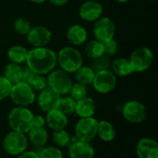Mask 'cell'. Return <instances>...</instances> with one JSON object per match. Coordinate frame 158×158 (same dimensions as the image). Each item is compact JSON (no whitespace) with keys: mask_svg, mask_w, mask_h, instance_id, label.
Returning a JSON list of instances; mask_svg holds the SVG:
<instances>
[{"mask_svg":"<svg viewBox=\"0 0 158 158\" xmlns=\"http://www.w3.org/2000/svg\"><path fill=\"white\" fill-rule=\"evenodd\" d=\"M26 64L36 74L45 75L55 69L57 64L56 54L46 46L34 47L28 52Z\"/></svg>","mask_w":158,"mask_h":158,"instance_id":"1","label":"cell"},{"mask_svg":"<svg viewBox=\"0 0 158 158\" xmlns=\"http://www.w3.org/2000/svg\"><path fill=\"white\" fill-rule=\"evenodd\" d=\"M33 113L26 106L13 107L7 115V123L11 131L27 134L32 128Z\"/></svg>","mask_w":158,"mask_h":158,"instance_id":"2","label":"cell"},{"mask_svg":"<svg viewBox=\"0 0 158 158\" xmlns=\"http://www.w3.org/2000/svg\"><path fill=\"white\" fill-rule=\"evenodd\" d=\"M56 60L61 69L68 73H74L83 64L81 54L72 46H66L60 49L56 55Z\"/></svg>","mask_w":158,"mask_h":158,"instance_id":"3","label":"cell"},{"mask_svg":"<svg viewBox=\"0 0 158 158\" xmlns=\"http://www.w3.org/2000/svg\"><path fill=\"white\" fill-rule=\"evenodd\" d=\"M9 97L17 106H30L36 100L35 91L23 81L12 84Z\"/></svg>","mask_w":158,"mask_h":158,"instance_id":"4","label":"cell"},{"mask_svg":"<svg viewBox=\"0 0 158 158\" xmlns=\"http://www.w3.org/2000/svg\"><path fill=\"white\" fill-rule=\"evenodd\" d=\"M28 138L26 134L10 131L3 139V149L4 151L12 156H17L19 154L26 151L28 147Z\"/></svg>","mask_w":158,"mask_h":158,"instance_id":"5","label":"cell"},{"mask_svg":"<svg viewBox=\"0 0 158 158\" xmlns=\"http://www.w3.org/2000/svg\"><path fill=\"white\" fill-rule=\"evenodd\" d=\"M47 86L60 96L67 95L72 85L69 73L62 69H53L47 76Z\"/></svg>","mask_w":158,"mask_h":158,"instance_id":"6","label":"cell"},{"mask_svg":"<svg viewBox=\"0 0 158 158\" xmlns=\"http://www.w3.org/2000/svg\"><path fill=\"white\" fill-rule=\"evenodd\" d=\"M98 120L94 117L81 118L75 126V137L77 140L91 143L97 137Z\"/></svg>","mask_w":158,"mask_h":158,"instance_id":"7","label":"cell"},{"mask_svg":"<svg viewBox=\"0 0 158 158\" xmlns=\"http://www.w3.org/2000/svg\"><path fill=\"white\" fill-rule=\"evenodd\" d=\"M129 61L134 72H143L152 66L154 55L148 47H140L131 53Z\"/></svg>","mask_w":158,"mask_h":158,"instance_id":"8","label":"cell"},{"mask_svg":"<svg viewBox=\"0 0 158 158\" xmlns=\"http://www.w3.org/2000/svg\"><path fill=\"white\" fill-rule=\"evenodd\" d=\"M121 111L124 118L131 124H140L146 118V107L143 103L136 100L125 103Z\"/></svg>","mask_w":158,"mask_h":158,"instance_id":"9","label":"cell"},{"mask_svg":"<svg viewBox=\"0 0 158 158\" xmlns=\"http://www.w3.org/2000/svg\"><path fill=\"white\" fill-rule=\"evenodd\" d=\"M93 86L99 94H109L112 92L117 85V76L110 70H102L95 73Z\"/></svg>","mask_w":158,"mask_h":158,"instance_id":"10","label":"cell"},{"mask_svg":"<svg viewBox=\"0 0 158 158\" xmlns=\"http://www.w3.org/2000/svg\"><path fill=\"white\" fill-rule=\"evenodd\" d=\"M116 26L113 20L108 17L98 19L94 26V35L95 40L105 43L114 38Z\"/></svg>","mask_w":158,"mask_h":158,"instance_id":"11","label":"cell"},{"mask_svg":"<svg viewBox=\"0 0 158 158\" xmlns=\"http://www.w3.org/2000/svg\"><path fill=\"white\" fill-rule=\"evenodd\" d=\"M26 36L28 43L31 44L33 47L45 46L52 39V33L50 30L41 25L31 27Z\"/></svg>","mask_w":158,"mask_h":158,"instance_id":"12","label":"cell"},{"mask_svg":"<svg viewBox=\"0 0 158 158\" xmlns=\"http://www.w3.org/2000/svg\"><path fill=\"white\" fill-rule=\"evenodd\" d=\"M103 11V6L99 2L94 0H87L80 6L79 15L81 19L88 22H93L101 18Z\"/></svg>","mask_w":158,"mask_h":158,"instance_id":"13","label":"cell"},{"mask_svg":"<svg viewBox=\"0 0 158 158\" xmlns=\"http://www.w3.org/2000/svg\"><path fill=\"white\" fill-rule=\"evenodd\" d=\"M68 149L69 158H94L95 154L94 148L91 143L77 140L75 136Z\"/></svg>","mask_w":158,"mask_h":158,"instance_id":"14","label":"cell"},{"mask_svg":"<svg viewBox=\"0 0 158 158\" xmlns=\"http://www.w3.org/2000/svg\"><path fill=\"white\" fill-rule=\"evenodd\" d=\"M60 97L61 96L58 94H56L47 86L46 88H44L39 93V95L37 97L38 106L42 111L47 113L49 111L57 108V105L60 100Z\"/></svg>","mask_w":158,"mask_h":158,"instance_id":"15","label":"cell"},{"mask_svg":"<svg viewBox=\"0 0 158 158\" xmlns=\"http://www.w3.org/2000/svg\"><path fill=\"white\" fill-rule=\"evenodd\" d=\"M136 156L138 158H158L157 142L148 137L142 138L136 145Z\"/></svg>","mask_w":158,"mask_h":158,"instance_id":"16","label":"cell"},{"mask_svg":"<svg viewBox=\"0 0 158 158\" xmlns=\"http://www.w3.org/2000/svg\"><path fill=\"white\" fill-rule=\"evenodd\" d=\"M68 122V116L59 111L58 109H54L46 113L45 125L53 131L66 129Z\"/></svg>","mask_w":158,"mask_h":158,"instance_id":"17","label":"cell"},{"mask_svg":"<svg viewBox=\"0 0 158 158\" xmlns=\"http://www.w3.org/2000/svg\"><path fill=\"white\" fill-rule=\"evenodd\" d=\"M96 112V104L91 97H84L76 103L75 114L80 118H91Z\"/></svg>","mask_w":158,"mask_h":158,"instance_id":"18","label":"cell"},{"mask_svg":"<svg viewBox=\"0 0 158 158\" xmlns=\"http://www.w3.org/2000/svg\"><path fill=\"white\" fill-rule=\"evenodd\" d=\"M28 141L36 147H44L49 140V133L45 127H32L27 132Z\"/></svg>","mask_w":158,"mask_h":158,"instance_id":"19","label":"cell"},{"mask_svg":"<svg viewBox=\"0 0 158 158\" xmlns=\"http://www.w3.org/2000/svg\"><path fill=\"white\" fill-rule=\"evenodd\" d=\"M87 37L88 33L86 29L80 24H74L67 31V38L73 45L83 44L87 40Z\"/></svg>","mask_w":158,"mask_h":158,"instance_id":"20","label":"cell"},{"mask_svg":"<svg viewBox=\"0 0 158 158\" xmlns=\"http://www.w3.org/2000/svg\"><path fill=\"white\" fill-rule=\"evenodd\" d=\"M110 68L112 69L111 71L116 76H119V77H126L134 72L129 59L125 57H118L115 59L111 63Z\"/></svg>","mask_w":158,"mask_h":158,"instance_id":"21","label":"cell"},{"mask_svg":"<svg viewBox=\"0 0 158 158\" xmlns=\"http://www.w3.org/2000/svg\"><path fill=\"white\" fill-rule=\"evenodd\" d=\"M97 136L106 143H110L116 138V131L111 122L108 120H100L98 121Z\"/></svg>","mask_w":158,"mask_h":158,"instance_id":"22","label":"cell"},{"mask_svg":"<svg viewBox=\"0 0 158 158\" xmlns=\"http://www.w3.org/2000/svg\"><path fill=\"white\" fill-rule=\"evenodd\" d=\"M29 50L21 45H13L7 50V57L12 63L16 64H22L26 63L28 57Z\"/></svg>","mask_w":158,"mask_h":158,"instance_id":"23","label":"cell"},{"mask_svg":"<svg viewBox=\"0 0 158 158\" xmlns=\"http://www.w3.org/2000/svg\"><path fill=\"white\" fill-rule=\"evenodd\" d=\"M21 74L22 68L20 65L12 62L7 64L3 70V76L12 84L21 81Z\"/></svg>","mask_w":158,"mask_h":158,"instance_id":"24","label":"cell"},{"mask_svg":"<svg viewBox=\"0 0 158 158\" xmlns=\"http://www.w3.org/2000/svg\"><path fill=\"white\" fill-rule=\"evenodd\" d=\"M77 82L83 85L92 84L95 76V72L90 66H81L78 70L74 72Z\"/></svg>","mask_w":158,"mask_h":158,"instance_id":"25","label":"cell"},{"mask_svg":"<svg viewBox=\"0 0 158 158\" xmlns=\"http://www.w3.org/2000/svg\"><path fill=\"white\" fill-rule=\"evenodd\" d=\"M72 140H73V137L65 129L54 131L53 133V142L55 143L56 146L58 147L59 149L68 148L69 144L71 143Z\"/></svg>","mask_w":158,"mask_h":158,"instance_id":"26","label":"cell"},{"mask_svg":"<svg viewBox=\"0 0 158 158\" xmlns=\"http://www.w3.org/2000/svg\"><path fill=\"white\" fill-rule=\"evenodd\" d=\"M85 54L91 59L96 58V57H99V56L105 55L103 43H101L97 40L89 42L85 46Z\"/></svg>","mask_w":158,"mask_h":158,"instance_id":"27","label":"cell"},{"mask_svg":"<svg viewBox=\"0 0 158 158\" xmlns=\"http://www.w3.org/2000/svg\"><path fill=\"white\" fill-rule=\"evenodd\" d=\"M76 103H77V101H75L70 96H64V97L61 96L56 109H58L59 111H61L62 113H64L67 116L71 115V114L75 113Z\"/></svg>","mask_w":158,"mask_h":158,"instance_id":"28","label":"cell"},{"mask_svg":"<svg viewBox=\"0 0 158 158\" xmlns=\"http://www.w3.org/2000/svg\"><path fill=\"white\" fill-rule=\"evenodd\" d=\"M110 56H106V55H103L99 57L96 58H93L91 60V64L90 67L94 69V71L96 73L98 71H102V70H106L109 69L111 67V62H110Z\"/></svg>","mask_w":158,"mask_h":158,"instance_id":"29","label":"cell"},{"mask_svg":"<svg viewBox=\"0 0 158 158\" xmlns=\"http://www.w3.org/2000/svg\"><path fill=\"white\" fill-rule=\"evenodd\" d=\"M69 94H70L69 96L72 97L75 101H79V100H81V99L87 96L86 85H83V84L79 83V82L72 83Z\"/></svg>","mask_w":158,"mask_h":158,"instance_id":"30","label":"cell"},{"mask_svg":"<svg viewBox=\"0 0 158 158\" xmlns=\"http://www.w3.org/2000/svg\"><path fill=\"white\" fill-rule=\"evenodd\" d=\"M37 154L39 158H64L61 149L56 146L44 147Z\"/></svg>","mask_w":158,"mask_h":158,"instance_id":"31","label":"cell"},{"mask_svg":"<svg viewBox=\"0 0 158 158\" xmlns=\"http://www.w3.org/2000/svg\"><path fill=\"white\" fill-rule=\"evenodd\" d=\"M13 28L15 31L20 35H27L30 30L31 29V25L29 22V20L23 19V18H19L17 19L14 23H13Z\"/></svg>","mask_w":158,"mask_h":158,"instance_id":"32","label":"cell"},{"mask_svg":"<svg viewBox=\"0 0 158 158\" xmlns=\"http://www.w3.org/2000/svg\"><path fill=\"white\" fill-rule=\"evenodd\" d=\"M30 86L34 91L41 92L42 90H44V88L47 87V79L44 77V75L36 74L34 79L32 80V81L31 82Z\"/></svg>","mask_w":158,"mask_h":158,"instance_id":"33","label":"cell"},{"mask_svg":"<svg viewBox=\"0 0 158 158\" xmlns=\"http://www.w3.org/2000/svg\"><path fill=\"white\" fill-rule=\"evenodd\" d=\"M12 83L9 82L4 76H0V101L9 97Z\"/></svg>","mask_w":158,"mask_h":158,"instance_id":"34","label":"cell"},{"mask_svg":"<svg viewBox=\"0 0 158 158\" xmlns=\"http://www.w3.org/2000/svg\"><path fill=\"white\" fill-rule=\"evenodd\" d=\"M103 44H104L105 55L111 56H114L117 54V52L118 50V42L114 38L103 43Z\"/></svg>","mask_w":158,"mask_h":158,"instance_id":"35","label":"cell"},{"mask_svg":"<svg viewBox=\"0 0 158 158\" xmlns=\"http://www.w3.org/2000/svg\"><path fill=\"white\" fill-rule=\"evenodd\" d=\"M36 73L34 71H32L28 66L22 68V74H21V81L27 83V84H31V82L32 81V80L34 79Z\"/></svg>","mask_w":158,"mask_h":158,"instance_id":"36","label":"cell"},{"mask_svg":"<svg viewBox=\"0 0 158 158\" xmlns=\"http://www.w3.org/2000/svg\"><path fill=\"white\" fill-rule=\"evenodd\" d=\"M32 127H45V118H44L41 115H34L33 117V121H32Z\"/></svg>","mask_w":158,"mask_h":158,"instance_id":"37","label":"cell"},{"mask_svg":"<svg viewBox=\"0 0 158 158\" xmlns=\"http://www.w3.org/2000/svg\"><path fill=\"white\" fill-rule=\"evenodd\" d=\"M16 158H39L37 152L34 151H24L23 153L17 156Z\"/></svg>","mask_w":158,"mask_h":158,"instance_id":"38","label":"cell"},{"mask_svg":"<svg viewBox=\"0 0 158 158\" xmlns=\"http://www.w3.org/2000/svg\"><path fill=\"white\" fill-rule=\"evenodd\" d=\"M49 1L51 4H53L54 6H62L69 2V0H49Z\"/></svg>","mask_w":158,"mask_h":158,"instance_id":"39","label":"cell"},{"mask_svg":"<svg viewBox=\"0 0 158 158\" xmlns=\"http://www.w3.org/2000/svg\"><path fill=\"white\" fill-rule=\"evenodd\" d=\"M30 1L32 2V3H35V4H41V3L45 2L46 0H30Z\"/></svg>","mask_w":158,"mask_h":158,"instance_id":"40","label":"cell"},{"mask_svg":"<svg viewBox=\"0 0 158 158\" xmlns=\"http://www.w3.org/2000/svg\"><path fill=\"white\" fill-rule=\"evenodd\" d=\"M118 2H119V3H127L128 1H130V0H117Z\"/></svg>","mask_w":158,"mask_h":158,"instance_id":"41","label":"cell"},{"mask_svg":"<svg viewBox=\"0 0 158 158\" xmlns=\"http://www.w3.org/2000/svg\"><path fill=\"white\" fill-rule=\"evenodd\" d=\"M148 1H154V0H148Z\"/></svg>","mask_w":158,"mask_h":158,"instance_id":"42","label":"cell"}]
</instances>
